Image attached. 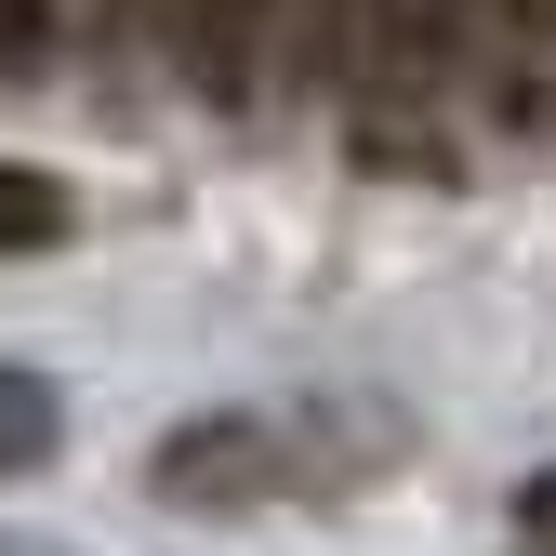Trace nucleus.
<instances>
[{
    "mask_svg": "<svg viewBox=\"0 0 556 556\" xmlns=\"http://www.w3.org/2000/svg\"><path fill=\"white\" fill-rule=\"evenodd\" d=\"M265 14H278V0H147V27L173 40V66H186L213 106L252 93V66H265Z\"/></svg>",
    "mask_w": 556,
    "mask_h": 556,
    "instance_id": "f257e3e1",
    "label": "nucleus"
},
{
    "mask_svg": "<svg viewBox=\"0 0 556 556\" xmlns=\"http://www.w3.org/2000/svg\"><path fill=\"white\" fill-rule=\"evenodd\" d=\"M265 477H278L265 425H199V438L160 451V491H186V504H239V491H265Z\"/></svg>",
    "mask_w": 556,
    "mask_h": 556,
    "instance_id": "f03ea898",
    "label": "nucleus"
},
{
    "mask_svg": "<svg viewBox=\"0 0 556 556\" xmlns=\"http://www.w3.org/2000/svg\"><path fill=\"white\" fill-rule=\"evenodd\" d=\"M66 239V186L40 160H0V252H53Z\"/></svg>",
    "mask_w": 556,
    "mask_h": 556,
    "instance_id": "7ed1b4c3",
    "label": "nucleus"
},
{
    "mask_svg": "<svg viewBox=\"0 0 556 556\" xmlns=\"http://www.w3.org/2000/svg\"><path fill=\"white\" fill-rule=\"evenodd\" d=\"M53 464V384L40 371H0V477Z\"/></svg>",
    "mask_w": 556,
    "mask_h": 556,
    "instance_id": "20e7f679",
    "label": "nucleus"
},
{
    "mask_svg": "<svg viewBox=\"0 0 556 556\" xmlns=\"http://www.w3.org/2000/svg\"><path fill=\"white\" fill-rule=\"evenodd\" d=\"M438 14L491 53H556V0H438Z\"/></svg>",
    "mask_w": 556,
    "mask_h": 556,
    "instance_id": "39448f33",
    "label": "nucleus"
},
{
    "mask_svg": "<svg viewBox=\"0 0 556 556\" xmlns=\"http://www.w3.org/2000/svg\"><path fill=\"white\" fill-rule=\"evenodd\" d=\"M53 27H66V0H0V80H27L53 53Z\"/></svg>",
    "mask_w": 556,
    "mask_h": 556,
    "instance_id": "423d86ee",
    "label": "nucleus"
},
{
    "mask_svg": "<svg viewBox=\"0 0 556 556\" xmlns=\"http://www.w3.org/2000/svg\"><path fill=\"white\" fill-rule=\"evenodd\" d=\"M517 517H530V543L556 556V464H543V477H530V491H517Z\"/></svg>",
    "mask_w": 556,
    "mask_h": 556,
    "instance_id": "0eeeda50",
    "label": "nucleus"
}]
</instances>
